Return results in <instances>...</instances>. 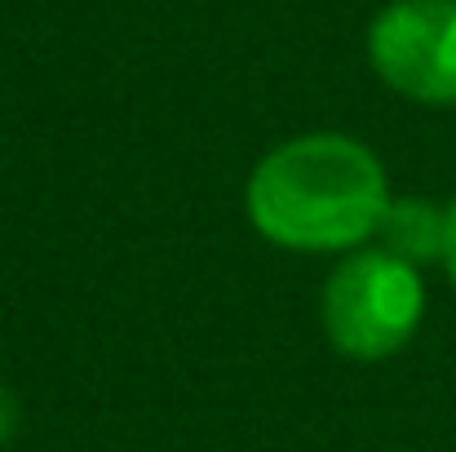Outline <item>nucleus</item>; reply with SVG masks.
<instances>
[{"instance_id":"obj_1","label":"nucleus","mask_w":456,"mask_h":452,"mask_svg":"<svg viewBox=\"0 0 456 452\" xmlns=\"http://www.w3.org/2000/svg\"><path fill=\"white\" fill-rule=\"evenodd\" d=\"M390 204L386 168L359 138L302 134L266 151L244 186L248 222L289 253H354Z\"/></svg>"},{"instance_id":"obj_6","label":"nucleus","mask_w":456,"mask_h":452,"mask_svg":"<svg viewBox=\"0 0 456 452\" xmlns=\"http://www.w3.org/2000/svg\"><path fill=\"white\" fill-rule=\"evenodd\" d=\"M444 271L456 284V200L448 204V235H444Z\"/></svg>"},{"instance_id":"obj_5","label":"nucleus","mask_w":456,"mask_h":452,"mask_svg":"<svg viewBox=\"0 0 456 452\" xmlns=\"http://www.w3.org/2000/svg\"><path fill=\"white\" fill-rule=\"evenodd\" d=\"M18 417H22V408H18V395L0 382V444H9L13 440V431H18Z\"/></svg>"},{"instance_id":"obj_4","label":"nucleus","mask_w":456,"mask_h":452,"mask_svg":"<svg viewBox=\"0 0 456 452\" xmlns=\"http://www.w3.org/2000/svg\"><path fill=\"white\" fill-rule=\"evenodd\" d=\"M444 235H448V209L426 195H399L386 204V218L377 226V249L395 253L408 267L444 262Z\"/></svg>"},{"instance_id":"obj_3","label":"nucleus","mask_w":456,"mask_h":452,"mask_svg":"<svg viewBox=\"0 0 456 452\" xmlns=\"http://www.w3.org/2000/svg\"><path fill=\"white\" fill-rule=\"evenodd\" d=\"M368 62L408 103L456 107V0H390L368 22Z\"/></svg>"},{"instance_id":"obj_2","label":"nucleus","mask_w":456,"mask_h":452,"mask_svg":"<svg viewBox=\"0 0 456 452\" xmlns=\"http://www.w3.org/2000/svg\"><path fill=\"white\" fill-rule=\"evenodd\" d=\"M426 315L421 271L386 249H354L323 284L319 319L328 341L359 364L399 355Z\"/></svg>"}]
</instances>
